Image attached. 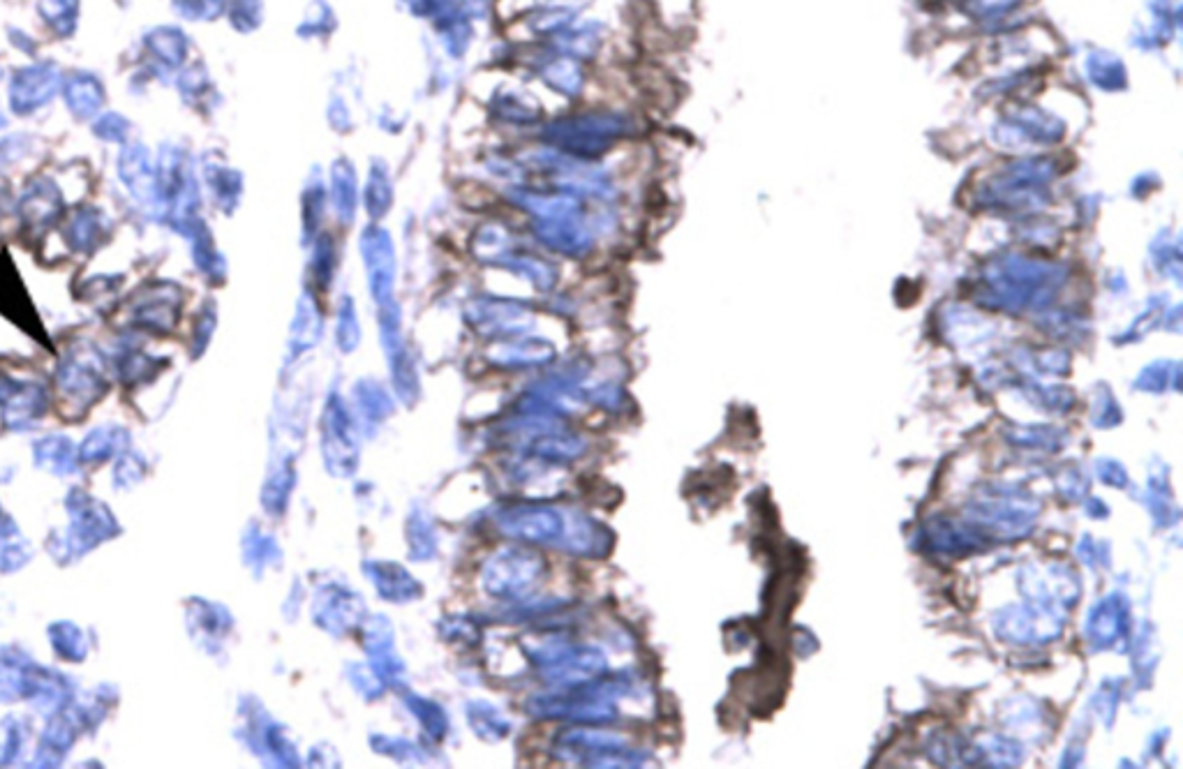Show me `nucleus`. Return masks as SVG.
Segmentation results:
<instances>
[{"label": "nucleus", "mask_w": 1183, "mask_h": 769, "mask_svg": "<svg viewBox=\"0 0 1183 769\" xmlns=\"http://www.w3.org/2000/svg\"><path fill=\"white\" fill-rule=\"evenodd\" d=\"M541 557L534 552L509 548L495 555L486 566L483 582L486 589L493 596H504V599H518L527 596L537 587V582L543 576Z\"/></svg>", "instance_id": "1"}, {"label": "nucleus", "mask_w": 1183, "mask_h": 769, "mask_svg": "<svg viewBox=\"0 0 1183 769\" xmlns=\"http://www.w3.org/2000/svg\"><path fill=\"white\" fill-rule=\"evenodd\" d=\"M497 525L507 536L530 543H555L567 534L562 515L548 506H516L500 515Z\"/></svg>", "instance_id": "2"}, {"label": "nucleus", "mask_w": 1183, "mask_h": 769, "mask_svg": "<svg viewBox=\"0 0 1183 769\" xmlns=\"http://www.w3.org/2000/svg\"><path fill=\"white\" fill-rule=\"evenodd\" d=\"M21 213L31 222H47L61 211V194L49 181H35L21 199Z\"/></svg>", "instance_id": "3"}, {"label": "nucleus", "mask_w": 1183, "mask_h": 769, "mask_svg": "<svg viewBox=\"0 0 1183 769\" xmlns=\"http://www.w3.org/2000/svg\"><path fill=\"white\" fill-rule=\"evenodd\" d=\"M121 176L125 178V183L130 185V190L135 192V197H139V199L153 197L155 188H158V185H155L151 162H148V155L141 146L128 148V151L123 153Z\"/></svg>", "instance_id": "4"}]
</instances>
